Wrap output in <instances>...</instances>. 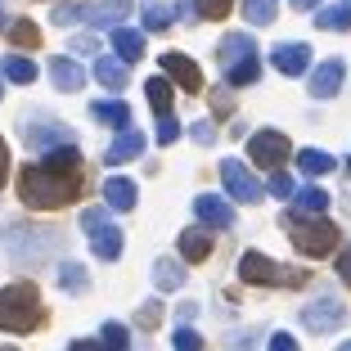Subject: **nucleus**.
<instances>
[{
  "label": "nucleus",
  "instance_id": "obj_38",
  "mask_svg": "<svg viewBox=\"0 0 351 351\" xmlns=\"http://www.w3.org/2000/svg\"><path fill=\"white\" fill-rule=\"evenodd\" d=\"M54 23H59V27H73L77 23V5H54Z\"/></svg>",
  "mask_w": 351,
  "mask_h": 351
},
{
  "label": "nucleus",
  "instance_id": "obj_33",
  "mask_svg": "<svg viewBox=\"0 0 351 351\" xmlns=\"http://www.w3.org/2000/svg\"><path fill=\"white\" fill-rule=\"evenodd\" d=\"M194 5H198V14H203V19H212V23L226 19V14L234 10V0H194Z\"/></svg>",
  "mask_w": 351,
  "mask_h": 351
},
{
  "label": "nucleus",
  "instance_id": "obj_21",
  "mask_svg": "<svg viewBox=\"0 0 351 351\" xmlns=\"http://www.w3.org/2000/svg\"><path fill=\"white\" fill-rule=\"evenodd\" d=\"M90 117H95V122H104V126H117V131L131 126V108H126L122 99H95L90 104Z\"/></svg>",
  "mask_w": 351,
  "mask_h": 351
},
{
  "label": "nucleus",
  "instance_id": "obj_25",
  "mask_svg": "<svg viewBox=\"0 0 351 351\" xmlns=\"http://www.w3.org/2000/svg\"><path fill=\"white\" fill-rule=\"evenodd\" d=\"M0 73L10 77L14 86H32L36 82V63L23 59V54H10V59H0Z\"/></svg>",
  "mask_w": 351,
  "mask_h": 351
},
{
  "label": "nucleus",
  "instance_id": "obj_44",
  "mask_svg": "<svg viewBox=\"0 0 351 351\" xmlns=\"http://www.w3.org/2000/svg\"><path fill=\"white\" fill-rule=\"evenodd\" d=\"M293 10H315V5H320V0H289Z\"/></svg>",
  "mask_w": 351,
  "mask_h": 351
},
{
  "label": "nucleus",
  "instance_id": "obj_39",
  "mask_svg": "<svg viewBox=\"0 0 351 351\" xmlns=\"http://www.w3.org/2000/svg\"><path fill=\"white\" fill-rule=\"evenodd\" d=\"M176 347H180V351H198V347H203V342H198V333L180 329V333H176Z\"/></svg>",
  "mask_w": 351,
  "mask_h": 351
},
{
  "label": "nucleus",
  "instance_id": "obj_28",
  "mask_svg": "<svg viewBox=\"0 0 351 351\" xmlns=\"http://www.w3.org/2000/svg\"><path fill=\"white\" fill-rule=\"evenodd\" d=\"M145 95L149 104H154V113H171V77H154V82H145Z\"/></svg>",
  "mask_w": 351,
  "mask_h": 351
},
{
  "label": "nucleus",
  "instance_id": "obj_2",
  "mask_svg": "<svg viewBox=\"0 0 351 351\" xmlns=\"http://www.w3.org/2000/svg\"><path fill=\"white\" fill-rule=\"evenodd\" d=\"M284 230H289L293 248L302 257H329L338 248V226H333L324 212H289L284 217Z\"/></svg>",
  "mask_w": 351,
  "mask_h": 351
},
{
  "label": "nucleus",
  "instance_id": "obj_32",
  "mask_svg": "<svg viewBox=\"0 0 351 351\" xmlns=\"http://www.w3.org/2000/svg\"><path fill=\"white\" fill-rule=\"evenodd\" d=\"M293 203H298V212H324V207H329V194H324L320 185H306V189H293Z\"/></svg>",
  "mask_w": 351,
  "mask_h": 351
},
{
  "label": "nucleus",
  "instance_id": "obj_23",
  "mask_svg": "<svg viewBox=\"0 0 351 351\" xmlns=\"http://www.w3.org/2000/svg\"><path fill=\"white\" fill-rule=\"evenodd\" d=\"M154 284H158L162 293L185 289V270H180V261H171V257H158V261H154Z\"/></svg>",
  "mask_w": 351,
  "mask_h": 351
},
{
  "label": "nucleus",
  "instance_id": "obj_13",
  "mask_svg": "<svg viewBox=\"0 0 351 351\" xmlns=\"http://www.w3.org/2000/svg\"><path fill=\"white\" fill-rule=\"evenodd\" d=\"M162 68H167V77H171L180 90H189V95L203 90V73L194 68V59H189V54H171V50H167L162 54Z\"/></svg>",
  "mask_w": 351,
  "mask_h": 351
},
{
  "label": "nucleus",
  "instance_id": "obj_22",
  "mask_svg": "<svg viewBox=\"0 0 351 351\" xmlns=\"http://www.w3.org/2000/svg\"><path fill=\"white\" fill-rule=\"evenodd\" d=\"M315 27H324V32H347L351 27V0H333L329 10H315Z\"/></svg>",
  "mask_w": 351,
  "mask_h": 351
},
{
  "label": "nucleus",
  "instance_id": "obj_40",
  "mask_svg": "<svg viewBox=\"0 0 351 351\" xmlns=\"http://www.w3.org/2000/svg\"><path fill=\"white\" fill-rule=\"evenodd\" d=\"M194 140H198V145H212V140H217V126H212V122H198L194 126Z\"/></svg>",
  "mask_w": 351,
  "mask_h": 351
},
{
  "label": "nucleus",
  "instance_id": "obj_6",
  "mask_svg": "<svg viewBox=\"0 0 351 351\" xmlns=\"http://www.w3.org/2000/svg\"><path fill=\"white\" fill-rule=\"evenodd\" d=\"M82 226H86V234H90V252L99 261H117L122 257V230L117 226H108V217H104V207H86L82 212Z\"/></svg>",
  "mask_w": 351,
  "mask_h": 351
},
{
  "label": "nucleus",
  "instance_id": "obj_19",
  "mask_svg": "<svg viewBox=\"0 0 351 351\" xmlns=\"http://www.w3.org/2000/svg\"><path fill=\"white\" fill-rule=\"evenodd\" d=\"M50 82L59 86V90H82L86 86V73L77 68L68 54H59V59H50Z\"/></svg>",
  "mask_w": 351,
  "mask_h": 351
},
{
  "label": "nucleus",
  "instance_id": "obj_18",
  "mask_svg": "<svg viewBox=\"0 0 351 351\" xmlns=\"http://www.w3.org/2000/svg\"><path fill=\"white\" fill-rule=\"evenodd\" d=\"M23 140H27L32 149H54V145H73V131H68V126H23Z\"/></svg>",
  "mask_w": 351,
  "mask_h": 351
},
{
  "label": "nucleus",
  "instance_id": "obj_3",
  "mask_svg": "<svg viewBox=\"0 0 351 351\" xmlns=\"http://www.w3.org/2000/svg\"><path fill=\"white\" fill-rule=\"evenodd\" d=\"M41 293H36V284L32 279H19V284H10V289L0 293V329L5 333H32L41 329Z\"/></svg>",
  "mask_w": 351,
  "mask_h": 351
},
{
  "label": "nucleus",
  "instance_id": "obj_34",
  "mask_svg": "<svg viewBox=\"0 0 351 351\" xmlns=\"http://www.w3.org/2000/svg\"><path fill=\"white\" fill-rule=\"evenodd\" d=\"M158 140H162V145L180 140V122H176V113H158Z\"/></svg>",
  "mask_w": 351,
  "mask_h": 351
},
{
  "label": "nucleus",
  "instance_id": "obj_11",
  "mask_svg": "<svg viewBox=\"0 0 351 351\" xmlns=\"http://www.w3.org/2000/svg\"><path fill=\"white\" fill-rule=\"evenodd\" d=\"M131 19V5L126 0H104V5H77V23H90V27H117V23Z\"/></svg>",
  "mask_w": 351,
  "mask_h": 351
},
{
  "label": "nucleus",
  "instance_id": "obj_14",
  "mask_svg": "<svg viewBox=\"0 0 351 351\" xmlns=\"http://www.w3.org/2000/svg\"><path fill=\"white\" fill-rule=\"evenodd\" d=\"M270 59H275V68L284 77H302V73H306V63H311V50H306V45H298V41H289V45H275Z\"/></svg>",
  "mask_w": 351,
  "mask_h": 351
},
{
  "label": "nucleus",
  "instance_id": "obj_42",
  "mask_svg": "<svg viewBox=\"0 0 351 351\" xmlns=\"http://www.w3.org/2000/svg\"><path fill=\"white\" fill-rule=\"evenodd\" d=\"M5 180H10V149L0 140V189H5Z\"/></svg>",
  "mask_w": 351,
  "mask_h": 351
},
{
  "label": "nucleus",
  "instance_id": "obj_4",
  "mask_svg": "<svg viewBox=\"0 0 351 351\" xmlns=\"http://www.w3.org/2000/svg\"><path fill=\"white\" fill-rule=\"evenodd\" d=\"M221 73L230 86H252L261 77V59H257V41L243 32H230L221 41Z\"/></svg>",
  "mask_w": 351,
  "mask_h": 351
},
{
  "label": "nucleus",
  "instance_id": "obj_37",
  "mask_svg": "<svg viewBox=\"0 0 351 351\" xmlns=\"http://www.w3.org/2000/svg\"><path fill=\"white\" fill-rule=\"evenodd\" d=\"M158 320H162V306H158V302H145V306H140V324H145V329H158Z\"/></svg>",
  "mask_w": 351,
  "mask_h": 351
},
{
  "label": "nucleus",
  "instance_id": "obj_26",
  "mask_svg": "<svg viewBox=\"0 0 351 351\" xmlns=\"http://www.w3.org/2000/svg\"><path fill=\"white\" fill-rule=\"evenodd\" d=\"M298 167L311 176V180H315V176H329L338 162H333V154H324V149H302V154H298Z\"/></svg>",
  "mask_w": 351,
  "mask_h": 351
},
{
  "label": "nucleus",
  "instance_id": "obj_45",
  "mask_svg": "<svg viewBox=\"0 0 351 351\" xmlns=\"http://www.w3.org/2000/svg\"><path fill=\"white\" fill-rule=\"evenodd\" d=\"M0 95H5V73H0Z\"/></svg>",
  "mask_w": 351,
  "mask_h": 351
},
{
  "label": "nucleus",
  "instance_id": "obj_36",
  "mask_svg": "<svg viewBox=\"0 0 351 351\" xmlns=\"http://www.w3.org/2000/svg\"><path fill=\"white\" fill-rule=\"evenodd\" d=\"M270 194H275V198H293V180H289V171H279V167L270 171Z\"/></svg>",
  "mask_w": 351,
  "mask_h": 351
},
{
  "label": "nucleus",
  "instance_id": "obj_7",
  "mask_svg": "<svg viewBox=\"0 0 351 351\" xmlns=\"http://www.w3.org/2000/svg\"><path fill=\"white\" fill-rule=\"evenodd\" d=\"M289 154H293V145H289V135H284V131H257V135H252V145H248V158L257 167H266V171L284 167Z\"/></svg>",
  "mask_w": 351,
  "mask_h": 351
},
{
  "label": "nucleus",
  "instance_id": "obj_10",
  "mask_svg": "<svg viewBox=\"0 0 351 351\" xmlns=\"http://www.w3.org/2000/svg\"><path fill=\"white\" fill-rule=\"evenodd\" d=\"M221 180H226L230 198H239V203H257L261 198V185L252 180V171H243V162H234V158L221 162Z\"/></svg>",
  "mask_w": 351,
  "mask_h": 351
},
{
  "label": "nucleus",
  "instance_id": "obj_29",
  "mask_svg": "<svg viewBox=\"0 0 351 351\" xmlns=\"http://www.w3.org/2000/svg\"><path fill=\"white\" fill-rule=\"evenodd\" d=\"M275 14H279V0H243V19H248L252 27L275 23Z\"/></svg>",
  "mask_w": 351,
  "mask_h": 351
},
{
  "label": "nucleus",
  "instance_id": "obj_1",
  "mask_svg": "<svg viewBox=\"0 0 351 351\" xmlns=\"http://www.w3.org/2000/svg\"><path fill=\"white\" fill-rule=\"evenodd\" d=\"M82 194V154L73 145H54L45 149V158L36 167H23L19 176V198L23 207H36V212H50L63 207Z\"/></svg>",
  "mask_w": 351,
  "mask_h": 351
},
{
  "label": "nucleus",
  "instance_id": "obj_27",
  "mask_svg": "<svg viewBox=\"0 0 351 351\" xmlns=\"http://www.w3.org/2000/svg\"><path fill=\"white\" fill-rule=\"evenodd\" d=\"M176 23V5H167V0H149L145 5V27L149 32H167Z\"/></svg>",
  "mask_w": 351,
  "mask_h": 351
},
{
  "label": "nucleus",
  "instance_id": "obj_15",
  "mask_svg": "<svg viewBox=\"0 0 351 351\" xmlns=\"http://www.w3.org/2000/svg\"><path fill=\"white\" fill-rule=\"evenodd\" d=\"M145 154V135L135 131V126H122L117 131V140L108 145V154H104V162H131V158Z\"/></svg>",
  "mask_w": 351,
  "mask_h": 351
},
{
  "label": "nucleus",
  "instance_id": "obj_35",
  "mask_svg": "<svg viewBox=\"0 0 351 351\" xmlns=\"http://www.w3.org/2000/svg\"><path fill=\"white\" fill-rule=\"evenodd\" d=\"M99 338H104V347H113V351H126V342H131L122 324H104V333H99Z\"/></svg>",
  "mask_w": 351,
  "mask_h": 351
},
{
  "label": "nucleus",
  "instance_id": "obj_8",
  "mask_svg": "<svg viewBox=\"0 0 351 351\" xmlns=\"http://www.w3.org/2000/svg\"><path fill=\"white\" fill-rule=\"evenodd\" d=\"M342 315H347V311H342V302L324 293V298H315L306 311H302V324H306L311 333H333L342 324Z\"/></svg>",
  "mask_w": 351,
  "mask_h": 351
},
{
  "label": "nucleus",
  "instance_id": "obj_16",
  "mask_svg": "<svg viewBox=\"0 0 351 351\" xmlns=\"http://www.w3.org/2000/svg\"><path fill=\"white\" fill-rule=\"evenodd\" d=\"M95 82L108 86V90H122L126 86V59L122 54H99L95 59Z\"/></svg>",
  "mask_w": 351,
  "mask_h": 351
},
{
  "label": "nucleus",
  "instance_id": "obj_46",
  "mask_svg": "<svg viewBox=\"0 0 351 351\" xmlns=\"http://www.w3.org/2000/svg\"><path fill=\"white\" fill-rule=\"evenodd\" d=\"M347 171H351V162H347Z\"/></svg>",
  "mask_w": 351,
  "mask_h": 351
},
{
  "label": "nucleus",
  "instance_id": "obj_9",
  "mask_svg": "<svg viewBox=\"0 0 351 351\" xmlns=\"http://www.w3.org/2000/svg\"><path fill=\"white\" fill-rule=\"evenodd\" d=\"M342 77H347V63L342 59H324L315 63V73H311V99H333L342 90Z\"/></svg>",
  "mask_w": 351,
  "mask_h": 351
},
{
  "label": "nucleus",
  "instance_id": "obj_41",
  "mask_svg": "<svg viewBox=\"0 0 351 351\" xmlns=\"http://www.w3.org/2000/svg\"><path fill=\"white\" fill-rule=\"evenodd\" d=\"M338 279H342V284H351V248L338 252Z\"/></svg>",
  "mask_w": 351,
  "mask_h": 351
},
{
  "label": "nucleus",
  "instance_id": "obj_12",
  "mask_svg": "<svg viewBox=\"0 0 351 351\" xmlns=\"http://www.w3.org/2000/svg\"><path fill=\"white\" fill-rule=\"evenodd\" d=\"M194 212H198V221H203L207 230H230L234 226V207H230L226 198H217V194H198Z\"/></svg>",
  "mask_w": 351,
  "mask_h": 351
},
{
  "label": "nucleus",
  "instance_id": "obj_17",
  "mask_svg": "<svg viewBox=\"0 0 351 351\" xmlns=\"http://www.w3.org/2000/svg\"><path fill=\"white\" fill-rule=\"evenodd\" d=\"M180 257L185 261H207L212 257V230L207 226H194L180 234Z\"/></svg>",
  "mask_w": 351,
  "mask_h": 351
},
{
  "label": "nucleus",
  "instance_id": "obj_31",
  "mask_svg": "<svg viewBox=\"0 0 351 351\" xmlns=\"http://www.w3.org/2000/svg\"><path fill=\"white\" fill-rule=\"evenodd\" d=\"M10 41L19 45V50H36V45H41V27H36L32 19H19L10 27Z\"/></svg>",
  "mask_w": 351,
  "mask_h": 351
},
{
  "label": "nucleus",
  "instance_id": "obj_30",
  "mask_svg": "<svg viewBox=\"0 0 351 351\" xmlns=\"http://www.w3.org/2000/svg\"><path fill=\"white\" fill-rule=\"evenodd\" d=\"M59 289L68 293V298H82L86 293V270L77 266V261H63L59 266Z\"/></svg>",
  "mask_w": 351,
  "mask_h": 351
},
{
  "label": "nucleus",
  "instance_id": "obj_43",
  "mask_svg": "<svg viewBox=\"0 0 351 351\" xmlns=\"http://www.w3.org/2000/svg\"><path fill=\"white\" fill-rule=\"evenodd\" d=\"M270 347H275V351H293V347H298V342H293L289 333H275V338H270Z\"/></svg>",
  "mask_w": 351,
  "mask_h": 351
},
{
  "label": "nucleus",
  "instance_id": "obj_5",
  "mask_svg": "<svg viewBox=\"0 0 351 351\" xmlns=\"http://www.w3.org/2000/svg\"><path fill=\"white\" fill-rule=\"evenodd\" d=\"M239 279H248V284H257V289H275V284H284V289H302V284H306V270L275 266L266 252H243V257H239Z\"/></svg>",
  "mask_w": 351,
  "mask_h": 351
},
{
  "label": "nucleus",
  "instance_id": "obj_24",
  "mask_svg": "<svg viewBox=\"0 0 351 351\" xmlns=\"http://www.w3.org/2000/svg\"><path fill=\"white\" fill-rule=\"evenodd\" d=\"M113 50L122 54L126 63L145 59V36H140V32H131V27H113Z\"/></svg>",
  "mask_w": 351,
  "mask_h": 351
},
{
  "label": "nucleus",
  "instance_id": "obj_20",
  "mask_svg": "<svg viewBox=\"0 0 351 351\" xmlns=\"http://www.w3.org/2000/svg\"><path fill=\"white\" fill-rule=\"evenodd\" d=\"M104 198H108V207H113V212H135V185L131 180H122V176H108V180H104Z\"/></svg>",
  "mask_w": 351,
  "mask_h": 351
}]
</instances>
